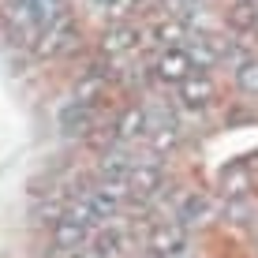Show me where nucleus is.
<instances>
[{"instance_id":"obj_1","label":"nucleus","mask_w":258,"mask_h":258,"mask_svg":"<svg viewBox=\"0 0 258 258\" xmlns=\"http://www.w3.org/2000/svg\"><path fill=\"white\" fill-rule=\"evenodd\" d=\"M142 251L154 258H191V236L176 221H154L142 236Z\"/></svg>"},{"instance_id":"obj_2","label":"nucleus","mask_w":258,"mask_h":258,"mask_svg":"<svg viewBox=\"0 0 258 258\" xmlns=\"http://www.w3.org/2000/svg\"><path fill=\"white\" fill-rule=\"evenodd\" d=\"M176 94H180V105H183V109L202 112V109H210V105L217 101V83H213V75H210V71L195 68L191 75L183 79L180 86H176Z\"/></svg>"},{"instance_id":"obj_3","label":"nucleus","mask_w":258,"mask_h":258,"mask_svg":"<svg viewBox=\"0 0 258 258\" xmlns=\"http://www.w3.org/2000/svg\"><path fill=\"white\" fill-rule=\"evenodd\" d=\"M123 191H127V199H139V202H146V199H154L157 191H165V172H161V165H154V161L131 165Z\"/></svg>"},{"instance_id":"obj_4","label":"nucleus","mask_w":258,"mask_h":258,"mask_svg":"<svg viewBox=\"0 0 258 258\" xmlns=\"http://www.w3.org/2000/svg\"><path fill=\"white\" fill-rule=\"evenodd\" d=\"M154 71H157V79H161V83L180 86L183 79L195 71V60L187 56V49H161V56H157Z\"/></svg>"},{"instance_id":"obj_5","label":"nucleus","mask_w":258,"mask_h":258,"mask_svg":"<svg viewBox=\"0 0 258 258\" xmlns=\"http://www.w3.org/2000/svg\"><path fill=\"white\" fill-rule=\"evenodd\" d=\"M187 56L199 60V68L206 71L213 64L228 56V38H217V34H199V38H187Z\"/></svg>"},{"instance_id":"obj_6","label":"nucleus","mask_w":258,"mask_h":258,"mask_svg":"<svg viewBox=\"0 0 258 258\" xmlns=\"http://www.w3.org/2000/svg\"><path fill=\"white\" fill-rule=\"evenodd\" d=\"M142 41V30L135 23H109V30L101 34V49L109 52V56H120V52L135 49Z\"/></svg>"},{"instance_id":"obj_7","label":"nucleus","mask_w":258,"mask_h":258,"mask_svg":"<svg viewBox=\"0 0 258 258\" xmlns=\"http://www.w3.org/2000/svg\"><path fill=\"white\" fill-rule=\"evenodd\" d=\"M60 131L64 135H86V131L94 127V105H83V101H68L64 109H60Z\"/></svg>"},{"instance_id":"obj_8","label":"nucleus","mask_w":258,"mask_h":258,"mask_svg":"<svg viewBox=\"0 0 258 258\" xmlns=\"http://www.w3.org/2000/svg\"><path fill=\"white\" fill-rule=\"evenodd\" d=\"M206 217H210V202H206V195H199V191H187L180 199V206H176V213H172V221H176V225H183V228L202 225Z\"/></svg>"},{"instance_id":"obj_9","label":"nucleus","mask_w":258,"mask_h":258,"mask_svg":"<svg viewBox=\"0 0 258 258\" xmlns=\"http://www.w3.org/2000/svg\"><path fill=\"white\" fill-rule=\"evenodd\" d=\"M247 191H251V168L243 161H232L221 172V195H225V199H243Z\"/></svg>"},{"instance_id":"obj_10","label":"nucleus","mask_w":258,"mask_h":258,"mask_svg":"<svg viewBox=\"0 0 258 258\" xmlns=\"http://www.w3.org/2000/svg\"><path fill=\"white\" fill-rule=\"evenodd\" d=\"M146 131H150L146 109H142V105H127V109L120 112V120H116V135L120 139H146Z\"/></svg>"},{"instance_id":"obj_11","label":"nucleus","mask_w":258,"mask_h":258,"mask_svg":"<svg viewBox=\"0 0 258 258\" xmlns=\"http://www.w3.org/2000/svg\"><path fill=\"white\" fill-rule=\"evenodd\" d=\"M150 34H154L165 49H183V41H187V26H183L180 19H161V23H154V26H150Z\"/></svg>"},{"instance_id":"obj_12","label":"nucleus","mask_w":258,"mask_h":258,"mask_svg":"<svg viewBox=\"0 0 258 258\" xmlns=\"http://www.w3.org/2000/svg\"><path fill=\"white\" fill-rule=\"evenodd\" d=\"M176 142H180V127L176 123H157V127L146 131V146L154 154H168V150H176Z\"/></svg>"},{"instance_id":"obj_13","label":"nucleus","mask_w":258,"mask_h":258,"mask_svg":"<svg viewBox=\"0 0 258 258\" xmlns=\"http://www.w3.org/2000/svg\"><path fill=\"white\" fill-rule=\"evenodd\" d=\"M228 26L232 30H254L258 26V4L254 0H236L228 8Z\"/></svg>"},{"instance_id":"obj_14","label":"nucleus","mask_w":258,"mask_h":258,"mask_svg":"<svg viewBox=\"0 0 258 258\" xmlns=\"http://www.w3.org/2000/svg\"><path fill=\"white\" fill-rule=\"evenodd\" d=\"M90 8H94V12H101V15H112L116 23H127V15L139 12L142 0H90Z\"/></svg>"},{"instance_id":"obj_15","label":"nucleus","mask_w":258,"mask_h":258,"mask_svg":"<svg viewBox=\"0 0 258 258\" xmlns=\"http://www.w3.org/2000/svg\"><path fill=\"white\" fill-rule=\"evenodd\" d=\"M236 86L243 94L258 97V60H243V64L236 68Z\"/></svg>"},{"instance_id":"obj_16","label":"nucleus","mask_w":258,"mask_h":258,"mask_svg":"<svg viewBox=\"0 0 258 258\" xmlns=\"http://www.w3.org/2000/svg\"><path fill=\"white\" fill-rule=\"evenodd\" d=\"M254 4H258V0H254Z\"/></svg>"}]
</instances>
